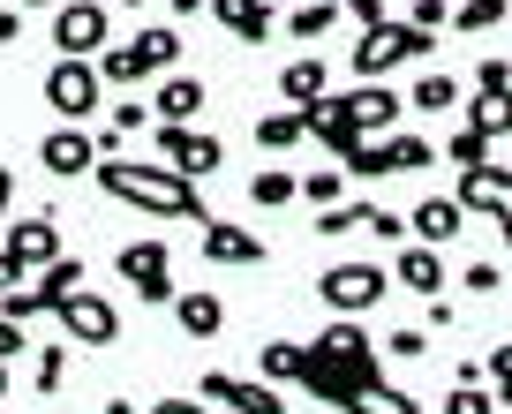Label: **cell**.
Segmentation results:
<instances>
[{"label":"cell","instance_id":"6da1fadb","mask_svg":"<svg viewBox=\"0 0 512 414\" xmlns=\"http://www.w3.org/2000/svg\"><path fill=\"white\" fill-rule=\"evenodd\" d=\"M91 174H98V189H106L113 204H136V211H151V219H196V226H204V189H196L189 174H174V166L98 159Z\"/></svg>","mask_w":512,"mask_h":414},{"label":"cell","instance_id":"7a4b0ae2","mask_svg":"<svg viewBox=\"0 0 512 414\" xmlns=\"http://www.w3.org/2000/svg\"><path fill=\"white\" fill-rule=\"evenodd\" d=\"M437 53V31H415V23H369L354 38V76L362 83H384L400 61H430Z\"/></svg>","mask_w":512,"mask_h":414},{"label":"cell","instance_id":"3957f363","mask_svg":"<svg viewBox=\"0 0 512 414\" xmlns=\"http://www.w3.org/2000/svg\"><path fill=\"white\" fill-rule=\"evenodd\" d=\"M174 61H181V31L159 23V31H136L128 46H106L91 68H98V83H144V76H159V68H174Z\"/></svg>","mask_w":512,"mask_h":414},{"label":"cell","instance_id":"277c9868","mask_svg":"<svg viewBox=\"0 0 512 414\" xmlns=\"http://www.w3.org/2000/svg\"><path fill=\"white\" fill-rule=\"evenodd\" d=\"M106 38H113L106 0H61V8H53V53H61V61H98Z\"/></svg>","mask_w":512,"mask_h":414},{"label":"cell","instance_id":"5b68a950","mask_svg":"<svg viewBox=\"0 0 512 414\" xmlns=\"http://www.w3.org/2000/svg\"><path fill=\"white\" fill-rule=\"evenodd\" d=\"M384 294H392V271L384 264H332V271H317V302L339 309V317H369Z\"/></svg>","mask_w":512,"mask_h":414},{"label":"cell","instance_id":"8992f818","mask_svg":"<svg viewBox=\"0 0 512 414\" xmlns=\"http://www.w3.org/2000/svg\"><path fill=\"white\" fill-rule=\"evenodd\" d=\"M309 354H317L324 369H339L347 384H369L377 377V347H369V332L354 317H339V324H324L317 339H309Z\"/></svg>","mask_w":512,"mask_h":414},{"label":"cell","instance_id":"52a82bcc","mask_svg":"<svg viewBox=\"0 0 512 414\" xmlns=\"http://www.w3.org/2000/svg\"><path fill=\"white\" fill-rule=\"evenodd\" d=\"M159 159L174 166V174L204 181V174H219L226 144H219V136H204V128H189V121H159Z\"/></svg>","mask_w":512,"mask_h":414},{"label":"cell","instance_id":"ba28073f","mask_svg":"<svg viewBox=\"0 0 512 414\" xmlns=\"http://www.w3.org/2000/svg\"><path fill=\"white\" fill-rule=\"evenodd\" d=\"M53 317H61V332L76 339V347H106V339L121 332V309H113L106 294H91V287L61 294V302H53Z\"/></svg>","mask_w":512,"mask_h":414},{"label":"cell","instance_id":"9c48e42d","mask_svg":"<svg viewBox=\"0 0 512 414\" xmlns=\"http://www.w3.org/2000/svg\"><path fill=\"white\" fill-rule=\"evenodd\" d=\"M46 106L61 113V121H91V106H98V68H91V61H61V53H53V68H46Z\"/></svg>","mask_w":512,"mask_h":414},{"label":"cell","instance_id":"30bf717a","mask_svg":"<svg viewBox=\"0 0 512 414\" xmlns=\"http://www.w3.org/2000/svg\"><path fill=\"white\" fill-rule=\"evenodd\" d=\"M204 407L211 414H287V407H279V384L226 377V369H211V377H204Z\"/></svg>","mask_w":512,"mask_h":414},{"label":"cell","instance_id":"8fae6325","mask_svg":"<svg viewBox=\"0 0 512 414\" xmlns=\"http://www.w3.org/2000/svg\"><path fill=\"white\" fill-rule=\"evenodd\" d=\"M38 159H46V174H53V181H76V174H91V166H98V144L83 136V128H68V121H61L46 144H38Z\"/></svg>","mask_w":512,"mask_h":414},{"label":"cell","instance_id":"7c38bea8","mask_svg":"<svg viewBox=\"0 0 512 414\" xmlns=\"http://www.w3.org/2000/svg\"><path fill=\"white\" fill-rule=\"evenodd\" d=\"M392 279H400L407 294H422V302H430V294L445 287V256H437V241H400V256H392Z\"/></svg>","mask_w":512,"mask_h":414},{"label":"cell","instance_id":"4fadbf2b","mask_svg":"<svg viewBox=\"0 0 512 414\" xmlns=\"http://www.w3.org/2000/svg\"><path fill=\"white\" fill-rule=\"evenodd\" d=\"M302 121H309V136H317L324 151H339V159H347V151L362 144V128H354L347 98H317V106H302Z\"/></svg>","mask_w":512,"mask_h":414},{"label":"cell","instance_id":"5bb4252c","mask_svg":"<svg viewBox=\"0 0 512 414\" xmlns=\"http://www.w3.org/2000/svg\"><path fill=\"white\" fill-rule=\"evenodd\" d=\"M204 256L211 264H264V241L234 219H204Z\"/></svg>","mask_w":512,"mask_h":414},{"label":"cell","instance_id":"9a60e30c","mask_svg":"<svg viewBox=\"0 0 512 414\" xmlns=\"http://www.w3.org/2000/svg\"><path fill=\"white\" fill-rule=\"evenodd\" d=\"M0 249H16L23 256V264H53V256H61V226H53V219H16V226H8V234H0Z\"/></svg>","mask_w":512,"mask_h":414},{"label":"cell","instance_id":"2e32d148","mask_svg":"<svg viewBox=\"0 0 512 414\" xmlns=\"http://www.w3.org/2000/svg\"><path fill=\"white\" fill-rule=\"evenodd\" d=\"M204 8H211L234 38H249V46H264V38H272V0H204Z\"/></svg>","mask_w":512,"mask_h":414},{"label":"cell","instance_id":"e0dca14e","mask_svg":"<svg viewBox=\"0 0 512 414\" xmlns=\"http://www.w3.org/2000/svg\"><path fill=\"white\" fill-rule=\"evenodd\" d=\"M452 204H460V211H482V219H497V234L512 241V189H482L475 174H460V189H452Z\"/></svg>","mask_w":512,"mask_h":414},{"label":"cell","instance_id":"ac0fdd59","mask_svg":"<svg viewBox=\"0 0 512 414\" xmlns=\"http://www.w3.org/2000/svg\"><path fill=\"white\" fill-rule=\"evenodd\" d=\"M347 113H354V128H362V136H384V128L400 121V98L384 91V83H362V91L347 98Z\"/></svg>","mask_w":512,"mask_h":414},{"label":"cell","instance_id":"d6986e66","mask_svg":"<svg viewBox=\"0 0 512 414\" xmlns=\"http://www.w3.org/2000/svg\"><path fill=\"white\" fill-rule=\"evenodd\" d=\"M339 407H347V414H422V407H415V399H407V392H400V384H384V377H369V384H354V392H347V399H339Z\"/></svg>","mask_w":512,"mask_h":414},{"label":"cell","instance_id":"ffe728a7","mask_svg":"<svg viewBox=\"0 0 512 414\" xmlns=\"http://www.w3.org/2000/svg\"><path fill=\"white\" fill-rule=\"evenodd\" d=\"M174 317H181L189 339H219L226 332V302L219 294H174Z\"/></svg>","mask_w":512,"mask_h":414},{"label":"cell","instance_id":"44dd1931","mask_svg":"<svg viewBox=\"0 0 512 414\" xmlns=\"http://www.w3.org/2000/svg\"><path fill=\"white\" fill-rule=\"evenodd\" d=\"M256 369H264V384H302V369H309V347H302V339H264Z\"/></svg>","mask_w":512,"mask_h":414},{"label":"cell","instance_id":"7402d4cb","mask_svg":"<svg viewBox=\"0 0 512 414\" xmlns=\"http://www.w3.org/2000/svg\"><path fill=\"white\" fill-rule=\"evenodd\" d=\"M196 113H204V83L174 68V76L159 83V113H151V121H196Z\"/></svg>","mask_w":512,"mask_h":414},{"label":"cell","instance_id":"603a6c76","mask_svg":"<svg viewBox=\"0 0 512 414\" xmlns=\"http://www.w3.org/2000/svg\"><path fill=\"white\" fill-rule=\"evenodd\" d=\"M467 128H482V136H512V83H505V91H475V98H467Z\"/></svg>","mask_w":512,"mask_h":414},{"label":"cell","instance_id":"cb8c5ba5","mask_svg":"<svg viewBox=\"0 0 512 414\" xmlns=\"http://www.w3.org/2000/svg\"><path fill=\"white\" fill-rule=\"evenodd\" d=\"M460 219H467V211L452 204V196H430V204L407 219V234H422V241H452V234H460Z\"/></svg>","mask_w":512,"mask_h":414},{"label":"cell","instance_id":"d4e9b609","mask_svg":"<svg viewBox=\"0 0 512 414\" xmlns=\"http://www.w3.org/2000/svg\"><path fill=\"white\" fill-rule=\"evenodd\" d=\"M113 264H121L128 287H144V279H166V241H128Z\"/></svg>","mask_w":512,"mask_h":414},{"label":"cell","instance_id":"484cf974","mask_svg":"<svg viewBox=\"0 0 512 414\" xmlns=\"http://www.w3.org/2000/svg\"><path fill=\"white\" fill-rule=\"evenodd\" d=\"M302 136H309L302 106H279V113H264V121H256V144H264V151H294Z\"/></svg>","mask_w":512,"mask_h":414},{"label":"cell","instance_id":"4316f807","mask_svg":"<svg viewBox=\"0 0 512 414\" xmlns=\"http://www.w3.org/2000/svg\"><path fill=\"white\" fill-rule=\"evenodd\" d=\"M294 196H302V174H287V166H264L249 181V204H264V211H287Z\"/></svg>","mask_w":512,"mask_h":414},{"label":"cell","instance_id":"83f0119b","mask_svg":"<svg viewBox=\"0 0 512 414\" xmlns=\"http://www.w3.org/2000/svg\"><path fill=\"white\" fill-rule=\"evenodd\" d=\"M339 166H347L354 181H384V174H400V159H392V136H384V144H369V136H362V144H354Z\"/></svg>","mask_w":512,"mask_h":414},{"label":"cell","instance_id":"f1b7e54d","mask_svg":"<svg viewBox=\"0 0 512 414\" xmlns=\"http://www.w3.org/2000/svg\"><path fill=\"white\" fill-rule=\"evenodd\" d=\"M31 287H38V302H61V294H76L83 287V264H76V256H53V264H38V279H31Z\"/></svg>","mask_w":512,"mask_h":414},{"label":"cell","instance_id":"f546056e","mask_svg":"<svg viewBox=\"0 0 512 414\" xmlns=\"http://www.w3.org/2000/svg\"><path fill=\"white\" fill-rule=\"evenodd\" d=\"M279 91H287L294 106H317L324 98V61H287L279 68Z\"/></svg>","mask_w":512,"mask_h":414},{"label":"cell","instance_id":"4dcf8cb0","mask_svg":"<svg viewBox=\"0 0 512 414\" xmlns=\"http://www.w3.org/2000/svg\"><path fill=\"white\" fill-rule=\"evenodd\" d=\"M332 23H339V0H294V8H287V31L294 38H324Z\"/></svg>","mask_w":512,"mask_h":414},{"label":"cell","instance_id":"1f68e13d","mask_svg":"<svg viewBox=\"0 0 512 414\" xmlns=\"http://www.w3.org/2000/svg\"><path fill=\"white\" fill-rule=\"evenodd\" d=\"M505 16H512V0H460V8H452V23H460V31H497Z\"/></svg>","mask_w":512,"mask_h":414},{"label":"cell","instance_id":"d6a6232c","mask_svg":"<svg viewBox=\"0 0 512 414\" xmlns=\"http://www.w3.org/2000/svg\"><path fill=\"white\" fill-rule=\"evenodd\" d=\"M482 377H490L497 407H512V339H505V347H490V354H482Z\"/></svg>","mask_w":512,"mask_h":414},{"label":"cell","instance_id":"836d02e7","mask_svg":"<svg viewBox=\"0 0 512 414\" xmlns=\"http://www.w3.org/2000/svg\"><path fill=\"white\" fill-rule=\"evenodd\" d=\"M445 414H497V392H490V384H452Z\"/></svg>","mask_w":512,"mask_h":414},{"label":"cell","instance_id":"e575fe53","mask_svg":"<svg viewBox=\"0 0 512 414\" xmlns=\"http://www.w3.org/2000/svg\"><path fill=\"white\" fill-rule=\"evenodd\" d=\"M452 98H460V83H452V76H437V68H430V76L415 83V106H422V113H445Z\"/></svg>","mask_w":512,"mask_h":414},{"label":"cell","instance_id":"d590c367","mask_svg":"<svg viewBox=\"0 0 512 414\" xmlns=\"http://www.w3.org/2000/svg\"><path fill=\"white\" fill-rule=\"evenodd\" d=\"M354 226H369V204H324L317 211V234H354Z\"/></svg>","mask_w":512,"mask_h":414},{"label":"cell","instance_id":"8d00e7d4","mask_svg":"<svg viewBox=\"0 0 512 414\" xmlns=\"http://www.w3.org/2000/svg\"><path fill=\"white\" fill-rule=\"evenodd\" d=\"M482 159H490V136H482V128H460V136H452V166L467 174V166H482Z\"/></svg>","mask_w":512,"mask_h":414},{"label":"cell","instance_id":"74e56055","mask_svg":"<svg viewBox=\"0 0 512 414\" xmlns=\"http://www.w3.org/2000/svg\"><path fill=\"white\" fill-rule=\"evenodd\" d=\"M392 159H400V174H415V166H430V136H392Z\"/></svg>","mask_w":512,"mask_h":414},{"label":"cell","instance_id":"f35d334b","mask_svg":"<svg viewBox=\"0 0 512 414\" xmlns=\"http://www.w3.org/2000/svg\"><path fill=\"white\" fill-rule=\"evenodd\" d=\"M339 181H347V174H302V204H339Z\"/></svg>","mask_w":512,"mask_h":414},{"label":"cell","instance_id":"ab89813d","mask_svg":"<svg viewBox=\"0 0 512 414\" xmlns=\"http://www.w3.org/2000/svg\"><path fill=\"white\" fill-rule=\"evenodd\" d=\"M38 309H46V302H38V287H16V294H0V317H16V324H31Z\"/></svg>","mask_w":512,"mask_h":414},{"label":"cell","instance_id":"60d3db41","mask_svg":"<svg viewBox=\"0 0 512 414\" xmlns=\"http://www.w3.org/2000/svg\"><path fill=\"white\" fill-rule=\"evenodd\" d=\"M407 23H415V31H437V23H452V8L445 0H407Z\"/></svg>","mask_w":512,"mask_h":414},{"label":"cell","instance_id":"b9f144b4","mask_svg":"<svg viewBox=\"0 0 512 414\" xmlns=\"http://www.w3.org/2000/svg\"><path fill=\"white\" fill-rule=\"evenodd\" d=\"M61 377H68V354L46 347V354H38V392H61Z\"/></svg>","mask_w":512,"mask_h":414},{"label":"cell","instance_id":"7bdbcfd3","mask_svg":"<svg viewBox=\"0 0 512 414\" xmlns=\"http://www.w3.org/2000/svg\"><path fill=\"white\" fill-rule=\"evenodd\" d=\"M16 287H31V264L16 249H0V294H16Z\"/></svg>","mask_w":512,"mask_h":414},{"label":"cell","instance_id":"ee69618b","mask_svg":"<svg viewBox=\"0 0 512 414\" xmlns=\"http://www.w3.org/2000/svg\"><path fill=\"white\" fill-rule=\"evenodd\" d=\"M422 347H430V339H422L415 324H407V332H392V339H384V354H400V362H422Z\"/></svg>","mask_w":512,"mask_h":414},{"label":"cell","instance_id":"f6af8a7d","mask_svg":"<svg viewBox=\"0 0 512 414\" xmlns=\"http://www.w3.org/2000/svg\"><path fill=\"white\" fill-rule=\"evenodd\" d=\"M339 16H354V23H362V31H369V23H384V16H392V8H384V0H339Z\"/></svg>","mask_w":512,"mask_h":414},{"label":"cell","instance_id":"bcb514c9","mask_svg":"<svg viewBox=\"0 0 512 414\" xmlns=\"http://www.w3.org/2000/svg\"><path fill=\"white\" fill-rule=\"evenodd\" d=\"M369 234H377V241H400L407 219H400V211H377V204H369Z\"/></svg>","mask_w":512,"mask_h":414},{"label":"cell","instance_id":"7dc6e473","mask_svg":"<svg viewBox=\"0 0 512 414\" xmlns=\"http://www.w3.org/2000/svg\"><path fill=\"white\" fill-rule=\"evenodd\" d=\"M505 83H512V61H482L475 68V91H505Z\"/></svg>","mask_w":512,"mask_h":414},{"label":"cell","instance_id":"c3c4849f","mask_svg":"<svg viewBox=\"0 0 512 414\" xmlns=\"http://www.w3.org/2000/svg\"><path fill=\"white\" fill-rule=\"evenodd\" d=\"M23 347H31V339H23V324H16V317H0V362H16Z\"/></svg>","mask_w":512,"mask_h":414},{"label":"cell","instance_id":"681fc988","mask_svg":"<svg viewBox=\"0 0 512 414\" xmlns=\"http://www.w3.org/2000/svg\"><path fill=\"white\" fill-rule=\"evenodd\" d=\"M460 279H467V294H490V287H497V264H482V256H475Z\"/></svg>","mask_w":512,"mask_h":414},{"label":"cell","instance_id":"f907efd6","mask_svg":"<svg viewBox=\"0 0 512 414\" xmlns=\"http://www.w3.org/2000/svg\"><path fill=\"white\" fill-rule=\"evenodd\" d=\"M23 38V8H0V46H16Z\"/></svg>","mask_w":512,"mask_h":414},{"label":"cell","instance_id":"816d5d0a","mask_svg":"<svg viewBox=\"0 0 512 414\" xmlns=\"http://www.w3.org/2000/svg\"><path fill=\"white\" fill-rule=\"evenodd\" d=\"M151 414H211V407H204V399H159Z\"/></svg>","mask_w":512,"mask_h":414},{"label":"cell","instance_id":"f5cc1de1","mask_svg":"<svg viewBox=\"0 0 512 414\" xmlns=\"http://www.w3.org/2000/svg\"><path fill=\"white\" fill-rule=\"evenodd\" d=\"M16 204V174H8V166H0V211Z\"/></svg>","mask_w":512,"mask_h":414},{"label":"cell","instance_id":"db71d44e","mask_svg":"<svg viewBox=\"0 0 512 414\" xmlns=\"http://www.w3.org/2000/svg\"><path fill=\"white\" fill-rule=\"evenodd\" d=\"M166 8H174V16H204V0H166Z\"/></svg>","mask_w":512,"mask_h":414},{"label":"cell","instance_id":"11a10c76","mask_svg":"<svg viewBox=\"0 0 512 414\" xmlns=\"http://www.w3.org/2000/svg\"><path fill=\"white\" fill-rule=\"evenodd\" d=\"M16 8H61V0H16Z\"/></svg>","mask_w":512,"mask_h":414},{"label":"cell","instance_id":"9f6ffc18","mask_svg":"<svg viewBox=\"0 0 512 414\" xmlns=\"http://www.w3.org/2000/svg\"><path fill=\"white\" fill-rule=\"evenodd\" d=\"M0 399H8V362H0Z\"/></svg>","mask_w":512,"mask_h":414}]
</instances>
